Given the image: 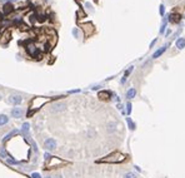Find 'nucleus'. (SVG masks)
<instances>
[{"label":"nucleus","instance_id":"39448f33","mask_svg":"<svg viewBox=\"0 0 185 178\" xmlns=\"http://www.w3.org/2000/svg\"><path fill=\"white\" fill-rule=\"evenodd\" d=\"M20 132L25 135V138H28L29 137V132H30V125H29V123H24L21 125V131Z\"/></svg>","mask_w":185,"mask_h":178},{"label":"nucleus","instance_id":"f8f14e48","mask_svg":"<svg viewBox=\"0 0 185 178\" xmlns=\"http://www.w3.org/2000/svg\"><path fill=\"white\" fill-rule=\"evenodd\" d=\"M176 48L178 49H184L185 48V39L184 38H179L176 40Z\"/></svg>","mask_w":185,"mask_h":178},{"label":"nucleus","instance_id":"4468645a","mask_svg":"<svg viewBox=\"0 0 185 178\" xmlns=\"http://www.w3.org/2000/svg\"><path fill=\"white\" fill-rule=\"evenodd\" d=\"M8 157V152L5 150V148L4 147H0V158H3V159H6Z\"/></svg>","mask_w":185,"mask_h":178},{"label":"nucleus","instance_id":"f3484780","mask_svg":"<svg viewBox=\"0 0 185 178\" xmlns=\"http://www.w3.org/2000/svg\"><path fill=\"white\" fill-rule=\"evenodd\" d=\"M123 178H138V176L134 173V172H128V173H125Z\"/></svg>","mask_w":185,"mask_h":178},{"label":"nucleus","instance_id":"9d476101","mask_svg":"<svg viewBox=\"0 0 185 178\" xmlns=\"http://www.w3.org/2000/svg\"><path fill=\"white\" fill-rule=\"evenodd\" d=\"M135 95H136V89H135V88H130V89L127 92V98H128V99L135 98Z\"/></svg>","mask_w":185,"mask_h":178},{"label":"nucleus","instance_id":"a878e982","mask_svg":"<svg viewBox=\"0 0 185 178\" xmlns=\"http://www.w3.org/2000/svg\"><path fill=\"white\" fill-rule=\"evenodd\" d=\"M3 99V97H2V94H0V100H2Z\"/></svg>","mask_w":185,"mask_h":178},{"label":"nucleus","instance_id":"6ab92c4d","mask_svg":"<svg viewBox=\"0 0 185 178\" xmlns=\"http://www.w3.org/2000/svg\"><path fill=\"white\" fill-rule=\"evenodd\" d=\"M127 113H128V114L131 113V103H128V104H127Z\"/></svg>","mask_w":185,"mask_h":178},{"label":"nucleus","instance_id":"7ed1b4c3","mask_svg":"<svg viewBox=\"0 0 185 178\" xmlns=\"http://www.w3.org/2000/svg\"><path fill=\"white\" fill-rule=\"evenodd\" d=\"M8 102L13 105H20L23 102V97L20 94H10L9 98H8Z\"/></svg>","mask_w":185,"mask_h":178},{"label":"nucleus","instance_id":"5701e85b","mask_svg":"<svg viewBox=\"0 0 185 178\" xmlns=\"http://www.w3.org/2000/svg\"><path fill=\"white\" fill-rule=\"evenodd\" d=\"M118 109H123V105L121 104H118Z\"/></svg>","mask_w":185,"mask_h":178},{"label":"nucleus","instance_id":"f03ea898","mask_svg":"<svg viewBox=\"0 0 185 178\" xmlns=\"http://www.w3.org/2000/svg\"><path fill=\"white\" fill-rule=\"evenodd\" d=\"M10 114H11L13 118H15V119H20V118H23L24 114H25V109L21 108V107H14L10 111Z\"/></svg>","mask_w":185,"mask_h":178},{"label":"nucleus","instance_id":"1a4fd4ad","mask_svg":"<svg viewBox=\"0 0 185 178\" xmlns=\"http://www.w3.org/2000/svg\"><path fill=\"white\" fill-rule=\"evenodd\" d=\"M3 10H4V14H9V13H11V11L14 10V5H13V4H10V3H8V4H5V5H4Z\"/></svg>","mask_w":185,"mask_h":178},{"label":"nucleus","instance_id":"6e6552de","mask_svg":"<svg viewBox=\"0 0 185 178\" xmlns=\"http://www.w3.org/2000/svg\"><path fill=\"white\" fill-rule=\"evenodd\" d=\"M8 123H9V117L6 114H0V127H3Z\"/></svg>","mask_w":185,"mask_h":178},{"label":"nucleus","instance_id":"393cba45","mask_svg":"<svg viewBox=\"0 0 185 178\" xmlns=\"http://www.w3.org/2000/svg\"><path fill=\"white\" fill-rule=\"evenodd\" d=\"M44 178H54V177H52V176H46V177H44Z\"/></svg>","mask_w":185,"mask_h":178},{"label":"nucleus","instance_id":"b1692460","mask_svg":"<svg viewBox=\"0 0 185 178\" xmlns=\"http://www.w3.org/2000/svg\"><path fill=\"white\" fill-rule=\"evenodd\" d=\"M55 178H63V177H61V174H58V176H56Z\"/></svg>","mask_w":185,"mask_h":178},{"label":"nucleus","instance_id":"4be33fe9","mask_svg":"<svg viewBox=\"0 0 185 178\" xmlns=\"http://www.w3.org/2000/svg\"><path fill=\"white\" fill-rule=\"evenodd\" d=\"M2 2H8V3H13V2H16V0H2Z\"/></svg>","mask_w":185,"mask_h":178},{"label":"nucleus","instance_id":"f257e3e1","mask_svg":"<svg viewBox=\"0 0 185 178\" xmlns=\"http://www.w3.org/2000/svg\"><path fill=\"white\" fill-rule=\"evenodd\" d=\"M44 148L48 152H54L58 148V143H56V141L54 138H48L44 142Z\"/></svg>","mask_w":185,"mask_h":178},{"label":"nucleus","instance_id":"a211bd4d","mask_svg":"<svg viewBox=\"0 0 185 178\" xmlns=\"http://www.w3.org/2000/svg\"><path fill=\"white\" fill-rule=\"evenodd\" d=\"M127 122H128V125H129V128H130L131 131H134V129H135V124L133 123V121L130 119V118H127Z\"/></svg>","mask_w":185,"mask_h":178},{"label":"nucleus","instance_id":"2eb2a0df","mask_svg":"<svg viewBox=\"0 0 185 178\" xmlns=\"http://www.w3.org/2000/svg\"><path fill=\"white\" fill-rule=\"evenodd\" d=\"M109 95H110V92H108V90L100 92V93H99V98H102V99H108Z\"/></svg>","mask_w":185,"mask_h":178},{"label":"nucleus","instance_id":"423d86ee","mask_svg":"<svg viewBox=\"0 0 185 178\" xmlns=\"http://www.w3.org/2000/svg\"><path fill=\"white\" fill-rule=\"evenodd\" d=\"M18 133H19V131H16V129H13L11 132H9V133H6V134H5V137H4L3 139H2V141H3V143H6L8 141H9V139H10V138L13 137V135H15V134H18Z\"/></svg>","mask_w":185,"mask_h":178},{"label":"nucleus","instance_id":"dca6fc26","mask_svg":"<svg viewBox=\"0 0 185 178\" xmlns=\"http://www.w3.org/2000/svg\"><path fill=\"white\" fill-rule=\"evenodd\" d=\"M5 160H6V162H8V164H18V163H19L18 160H15V159H14L13 157H8V158H6Z\"/></svg>","mask_w":185,"mask_h":178},{"label":"nucleus","instance_id":"ddd939ff","mask_svg":"<svg viewBox=\"0 0 185 178\" xmlns=\"http://www.w3.org/2000/svg\"><path fill=\"white\" fill-rule=\"evenodd\" d=\"M169 19H170V21H171V23H174V24H175V23H178V21L180 20V15H179V14H171Z\"/></svg>","mask_w":185,"mask_h":178},{"label":"nucleus","instance_id":"aec40b11","mask_svg":"<svg viewBox=\"0 0 185 178\" xmlns=\"http://www.w3.org/2000/svg\"><path fill=\"white\" fill-rule=\"evenodd\" d=\"M73 34L75 35V38H79V30L78 29H73Z\"/></svg>","mask_w":185,"mask_h":178},{"label":"nucleus","instance_id":"0eeeda50","mask_svg":"<svg viewBox=\"0 0 185 178\" xmlns=\"http://www.w3.org/2000/svg\"><path fill=\"white\" fill-rule=\"evenodd\" d=\"M166 49H168V45H164L163 48H160V49H158V50H156V52H155V53L153 54V58H154V59L159 58V57H160V55H161V54H163V53L165 52V50H166Z\"/></svg>","mask_w":185,"mask_h":178},{"label":"nucleus","instance_id":"412c9836","mask_svg":"<svg viewBox=\"0 0 185 178\" xmlns=\"http://www.w3.org/2000/svg\"><path fill=\"white\" fill-rule=\"evenodd\" d=\"M31 178H41L39 173H31Z\"/></svg>","mask_w":185,"mask_h":178},{"label":"nucleus","instance_id":"20e7f679","mask_svg":"<svg viewBox=\"0 0 185 178\" xmlns=\"http://www.w3.org/2000/svg\"><path fill=\"white\" fill-rule=\"evenodd\" d=\"M66 105L64 103H54L52 107H50V112L52 113H60V112H64L65 111Z\"/></svg>","mask_w":185,"mask_h":178},{"label":"nucleus","instance_id":"9b49d317","mask_svg":"<svg viewBox=\"0 0 185 178\" xmlns=\"http://www.w3.org/2000/svg\"><path fill=\"white\" fill-rule=\"evenodd\" d=\"M115 129H116V124H115L114 122L108 123V125H106V132H108V133H114Z\"/></svg>","mask_w":185,"mask_h":178}]
</instances>
